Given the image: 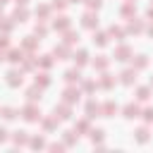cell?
Listing matches in <instances>:
<instances>
[{
    "label": "cell",
    "mask_w": 153,
    "mask_h": 153,
    "mask_svg": "<svg viewBox=\"0 0 153 153\" xmlns=\"http://www.w3.org/2000/svg\"><path fill=\"white\" fill-rule=\"evenodd\" d=\"M81 24H84L86 29H93V26H98V17H96L93 12H86V14L81 17Z\"/></svg>",
    "instance_id": "7a4b0ae2"
},
{
    "label": "cell",
    "mask_w": 153,
    "mask_h": 153,
    "mask_svg": "<svg viewBox=\"0 0 153 153\" xmlns=\"http://www.w3.org/2000/svg\"><path fill=\"white\" fill-rule=\"evenodd\" d=\"M143 117H146V122H151L153 120V108H146L143 110Z\"/></svg>",
    "instance_id": "4dcf8cb0"
},
{
    "label": "cell",
    "mask_w": 153,
    "mask_h": 153,
    "mask_svg": "<svg viewBox=\"0 0 153 153\" xmlns=\"http://www.w3.org/2000/svg\"><path fill=\"white\" fill-rule=\"evenodd\" d=\"M55 112H60V117H62V120H67V117H69V108H67V105H60V108H55Z\"/></svg>",
    "instance_id": "d6986e66"
},
{
    "label": "cell",
    "mask_w": 153,
    "mask_h": 153,
    "mask_svg": "<svg viewBox=\"0 0 153 153\" xmlns=\"http://www.w3.org/2000/svg\"><path fill=\"white\" fill-rule=\"evenodd\" d=\"M65 5H67V2H65V0H55V2H53V7H57V10H62V7H65Z\"/></svg>",
    "instance_id": "d590c367"
},
{
    "label": "cell",
    "mask_w": 153,
    "mask_h": 153,
    "mask_svg": "<svg viewBox=\"0 0 153 153\" xmlns=\"http://www.w3.org/2000/svg\"><path fill=\"white\" fill-rule=\"evenodd\" d=\"M148 93H151L148 88H139V91H136V98H139V100H146V98H148Z\"/></svg>",
    "instance_id": "cb8c5ba5"
},
{
    "label": "cell",
    "mask_w": 153,
    "mask_h": 153,
    "mask_svg": "<svg viewBox=\"0 0 153 153\" xmlns=\"http://www.w3.org/2000/svg\"><path fill=\"white\" fill-rule=\"evenodd\" d=\"M10 60H12V62H22V60H24V53H22V50H12V53H10Z\"/></svg>",
    "instance_id": "5bb4252c"
},
{
    "label": "cell",
    "mask_w": 153,
    "mask_h": 153,
    "mask_svg": "<svg viewBox=\"0 0 153 153\" xmlns=\"http://www.w3.org/2000/svg\"><path fill=\"white\" fill-rule=\"evenodd\" d=\"M33 45H36L33 36H26V41H24V48H33Z\"/></svg>",
    "instance_id": "f1b7e54d"
},
{
    "label": "cell",
    "mask_w": 153,
    "mask_h": 153,
    "mask_svg": "<svg viewBox=\"0 0 153 153\" xmlns=\"http://www.w3.org/2000/svg\"><path fill=\"white\" fill-rule=\"evenodd\" d=\"M110 36H124V31L120 26H110Z\"/></svg>",
    "instance_id": "4316f807"
},
{
    "label": "cell",
    "mask_w": 153,
    "mask_h": 153,
    "mask_svg": "<svg viewBox=\"0 0 153 153\" xmlns=\"http://www.w3.org/2000/svg\"><path fill=\"white\" fill-rule=\"evenodd\" d=\"M79 41V33H67V38H65V45H72V43H76Z\"/></svg>",
    "instance_id": "603a6c76"
},
{
    "label": "cell",
    "mask_w": 153,
    "mask_h": 153,
    "mask_svg": "<svg viewBox=\"0 0 153 153\" xmlns=\"http://www.w3.org/2000/svg\"><path fill=\"white\" fill-rule=\"evenodd\" d=\"M14 22H26V10H17L14 12Z\"/></svg>",
    "instance_id": "7402d4cb"
},
{
    "label": "cell",
    "mask_w": 153,
    "mask_h": 153,
    "mask_svg": "<svg viewBox=\"0 0 153 153\" xmlns=\"http://www.w3.org/2000/svg\"><path fill=\"white\" fill-rule=\"evenodd\" d=\"M93 67H98V69H105V67H108V57H105V55H98V60L93 62Z\"/></svg>",
    "instance_id": "7c38bea8"
},
{
    "label": "cell",
    "mask_w": 153,
    "mask_h": 153,
    "mask_svg": "<svg viewBox=\"0 0 153 153\" xmlns=\"http://www.w3.org/2000/svg\"><path fill=\"white\" fill-rule=\"evenodd\" d=\"M31 146H36V148H41V146H43V139H33V141H31Z\"/></svg>",
    "instance_id": "8d00e7d4"
},
{
    "label": "cell",
    "mask_w": 153,
    "mask_h": 153,
    "mask_svg": "<svg viewBox=\"0 0 153 153\" xmlns=\"http://www.w3.org/2000/svg\"><path fill=\"white\" fill-rule=\"evenodd\" d=\"M136 139H139L141 143H146V141H148V129H139V131H136Z\"/></svg>",
    "instance_id": "ffe728a7"
},
{
    "label": "cell",
    "mask_w": 153,
    "mask_h": 153,
    "mask_svg": "<svg viewBox=\"0 0 153 153\" xmlns=\"http://www.w3.org/2000/svg\"><path fill=\"white\" fill-rule=\"evenodd\" d=\"M36 33H41V36H45V33H48V29H45V26H43V24H41V26H38V24H36Z\"/></svg>",
    "instance_id": "836d02e7"
},
{
    "label": "cell",
    "mask_w": 153,
    "mask_h": 153,
    "mask_svg": "<svg viewBox=\"0 0 153 153\" xmlns=\"http://www.w3.org/2000/svg\"><path fill=\"white\" fill-rule=\"evenodd\" d=\"M65 81H67V84L79 81V69H69V72H65Z\"/></svg>",
    "instance_id": "ba28073f"
},
{
    "label": "cell",
    "mask_w": 153,
    "mask_h": 153,
    "mask_svg": "<svg viewBox=\"0 0 153 153\" xmlns=\"http://www.w3.org/2000/svg\"><path fill=\"white\" fill-rule=\"evenodd\" d=\"M124 117H127V120H134V117H139V105H136V103H129V105H124Z\"/></svg>",
    "instance_id": "3957f363"
},
{
    "label": "cell",
    "mask_w": 153,
    "mask_h": 153,
    "mask_svg": "<svg viewBox=\"0 0 153 153\" xmlns=\"http://www.w3.org/2000/svg\"><path fill=\"white\" fill-rule=\"evenodd\" d=\"M36 12H41V17H48V5H41Z\"/></svg>",
    "instance_id": "d6a6232c"
},
{
    "label": "cell",
    "mask_w": 153,
    "mask_h": 153,
    "mask_svg": "<svg viewBox=\"0 0 153 153\" xmlns=\"http://www.w3.org/2000/svg\"><path fill=\"white\" fill-rule=\"evenodd\" d=\"M93 43L105 45V43H108V36H105V33H93Z\"/></svg>",
    "instance_id": "4fadbf2b"
},
{
    "label": "cell",
    "mask_w": 153,
    "mask_h": 153,
    "mask_svg": "<svg viewBox=\"0 0 153 153\" xmlns=\"http://www.w3.org/2000/svg\"><path fill=\"white\" fill-rule=\"evenodd\" d=\"M67 26H69V17H60V19H55V29L62 31V29H67Z\"/></svg>",
    "instance_id": "8fae6325"
},
{
    "label": "cell",
    "mask_w": 153,
    "mask_h": 153,
    "mask_svg": "<svg viewBox=\"0 0 153 153\" xmlns=\"http://www.w3.org/2000/svg\"><path fill=\"white\" fill-rule=\"evenodd\" d=\"M141 29H143V26H141V24H139V22H136V24H134V22H131V24H129V31H134V33H139V31H141Z\"/></svg>",
    "instance_id": "83f0119b"
},
{
    "label": "cell",
    "mask_w": 153,
    "mask_h": 153,
    "mask_svg": "<svg viewBox=\"0 0 153 153\" xmlns=\"http://www.w3.org/2000/svg\"><path fill=\"white\" fill-rule=\"evenodd\" d=\"M91 139H93V143H96V141H100V139H103V131H100V129H96V131H93V136H91Z\"/></svg>",
    "instance_id": "1f68e13d"
},
{
    "label": "cell",
    "mask_w": 153,
    "mask_h": 153,
    "mask_svg": "<svg viewBox=\"0 0 153 153\" xmlns=\"http://www.w3.org/2000/svg\"><path fill=\"white\" fill-rule=\"evenodd\" d=\"M17 2H22V5H24V2H26V0H17Z\"/></svg>",
    "instance_id": "b9f144b4"
},
{
    "label": "cell",
    "mask_w": 153,
    "mask_h": 153,
    "mask_svg": "<svg viewBox=\"0 0 153 153\" xmlns=\"http://www.w3.org/2000/svg\"><path fill=\"white\" fill-rule=\"evenodd\" d=\"M26 96H29V100L33 103L36 98H41V88H29V93H26Z\"/></svg>",
    "instance_id": "e0dca14e"
},
{
    "label": "cell",
    "mask_w": 153,
    "mask_h": 153,
    "mask_svg": "<svg viewBox=\"0 0 153 153\" xmlns=\"http://www.w3.org/2000/svg\"><path fill=\"white\" fill-rule=\"evenodd\" d=\"M134 81H136V69L122 72V84H134Z\"/></svg>",
    "instance_id": "5b68a950"
},
{
    "label": "cell",
    "mask_w": 153,
    "mask_h": 153,
    "mask_svg": "<svg viewBox=\"0 0 153 153\" xmlns=\"http://www.w3.org/2000/svg\"><path fill=\"white\" fill-rule=\"evenodd\" d=\"M2 2H7V0H0V5H2Z\"/></svg>",
    "instance_id": "7bdbcfd3"
},
{
    "label": "cell",
    "mask_w": 153,
    "mask_h": 153,
    "mask_svg": "<svg viewBox=\"0 0 153 153\" xmlns=\"http://www.w3.org/2000/svg\"><path fill=\"white\" fill-rule=\"evenodd\" d=\"M86 5H88L91 10H98V7L103 5V0H86Z\"/></svg>",
    "instance_id": "484cf974"
},
{
    "label": "cell",
    "mask_w": 153,
    "mask_h": 153,
    "mask_svg": "<svg viewBox=\"0 0 153 153\" xmlns=\"http://www.w3.org/2000/svg\"><path fill=\"white\" fill-rule=\"evenodd\" d=\"M24 117H26L29 122H36V120L41 117V110H38L36 105H26V108H24Z\"/></svg>",
    "instance_id": "6da1fadb"
},
{
    "label": "cell",
    "mask_w": 153,
    "mask_h": 153,
    "mask_svg": "<svg viewBox=\"0 0 153 153\" xmlns=\"http://www.w3.org/2000/svg\"><path fill=\"white\" fill-rule=\"evenodd\" d=\"M5 139H7V131H5V129H0V143H2Z\"/></svg>",
    "instance_id": "f35d334b"
},
{
    "label": "cell",
    "mask_w": 153,
    "mask_h": 153,
    "mask_svg": "<svg viewBox=\"0 0 153 153\" xmlns=\"http://www.w3.org/2000/svg\"><path fill=\"white\" fill-rule=\"evenodd\" d=\"M146 65H148V57H146V55H139V57H136V65H134V67H136V69H143Z\"/></svg>",
    "instance_id": "9a60e30c"
},
{
    "label": "cell",
    "mask_w": 153,
    "mask_h": 153,
    "mask_svg": "<svg viewBox=\"0 0 153 153\" xmlns=\"http://www.w3.org/2000/svg\"><path fill=\"white\" fill-rule=\"evenodd\" d=\"M74 62H76V65H86V62H88V53H86V50H79V53L74 55Z\"/></svg>",
    "instance_id": "30bf717a"
},
{
    "label": "cell",
    "mask_w": 153,
    "mask_h": 153,
    "mask_svg": "<svg viewBox=\"0 0 153 153\" xmlns=\"http://www.w3.org/2000/svg\"><path fill=\"white\" fill-rule=\"evenodd\" d=\"M7 84L10 86H22V74L19 72H10L7 74Z\"/></svg>",
    "instance_id": "8992f818"
},
{
    "label": "cell",
    "mask_w": 153,
    "mask_h": 153,
    "mask_svg": "<svg viewBox=\"0 0 153 153\" xmlns=\"http://www.w3.org/2000/svg\"><path fill=\"white\" fill-rule=\"evenodd\" d=\"M98 110H100V108H98V103H93V100L86 105V112H88V117H93V112H98Z\"/></svg>",
    "instance_id": "ac0fdd59"
},
{
    "label": "cell",
    "mask_w": 153,
    "mask_h": 153,
    "mask_svg": "<svg viewBox=\"0 0 153 153\" xmlns=\"http://www.w3.org/2000/svg\"><path fill=\"white\" fill-rule=\"evenodd\" d=\"M7 45H10V41H7L5 36H0V48H7Z\"/></svg>",
    "instance_id": "74e56055"
},
{
    "label": "cell",
    "mask_w": 153,
    "mask_h": 153,
    "mask_svg": "<svg viewBox=\"0 0 153 153\" xmlns=\"http://www.w3.org/2000/svg\"><path fill=\"white\" fill-rule=\"evenodd\" d=\"M103 76H105V79H103L100 84H103L105 88H110V86H112V79H110V74H103Z\"/></svg>",
    "instance_id": "f546056e"
},
{
    "label": "cell",
    "mask_w": 153,
    "mask_h": 153,
    "mask_svg": "<svg viewBox=\"0 0 153 153\" xmlns=\"http://www.w3.org/2000/svg\"><path fill=\"white\" fill-rule=\"evenodd\" d=\"M69 2H81V0H69Z\"/></svg>",
    "instance_id": "60d3db41"
},
{
    "label": "cell",
    "mask_w": 153,
    "mask_h": 153,
    "mask_svg": "<svg viewBox=\"0 0 153 153\" xmlns=\"http://www.w3.org/2000/svg\"><path fill=\"white\" fill-rule=\"evenodd\" d=\"M100 112H103V115H105V117H110V115H112V112H117V105H115V103H112V100H108V103H105V105H103V110H100Z\"/></svg>",
    "instance_id": "9c48e42d"
},
{
    "label": "cell",
    "mask_w": 153,
    "mask_h": 153,
    "mask_svg": "<svg viewBox=\"0 0 153 153\" xmlns=\"http://www.w3.org/2000/svg\"><path fill=\"white\" fill-rule=\"evenodd\" d=\"M2 117H5V120H12V117H14V108H5V110H2Z\"/></svg>",
    "instance_id": "d4e9b609"
},
{
    "label": "cell",
    "mask_w": 153,
    "mask_h": 153,
    "mask_svg": "<svg viewBox=\"0 0 153 153\" xmlns=\"http://www.w3.org/2000/svg\"><path fill=\"white\" fill-rule=\"evenodd\" d=\"M74 100H79V91L76 88H67L65 91V103H74Z\"/></svg>",
    "instance_id": "52a82bcc"
},
{
    "label": "cell",
    "mask_w": 153,
    "mask_h": 153,
    "mask_svg": "<svg viewBox=\"0 0 153 153\" xmlns=\"http://www.w3.org/2000/svg\"><path fill=\"white\" fill-rule=\"evenodd\" d=\"M38 84H41V86H48V84H50L48 74H38V76H36V86H38Z\"/></svg>",
    "instance_id": "2e32d148"
},
{
    "label": "cell",
    "mask_w": 153,
    "mask_h": 153,
    "mask_svg": "<svg viewBox=\"0 0 153 153\" xmlns=\"http://www.w3.org/2000/svg\"><path fill=\"white\" fill-rule=\"evenodd\" d=\"M41 65H43V67H45V69H48V67H50V65H53V60H50V57H48V55H45V57H43V62H41Z\"/></svg>",
    "instance_id": "e575fe53"
},
{
    "label": "cell",
    "mask_w": 153,
    "mask_h": 153,
    "mask_svg": "<svg viewBox=\"0 0 153 153\" xmlns=\"http://www.w3.org/2000/svg\"><path fill=\"white\" fill-rule=\"evenodd\" d=\"M2 60H5V55H2V53H0V62H2Z\"/></svg>",
    "instance_id": "ab89813d"
},
{
    "label": "cell",
    "mask_w": 153,
    "mask_h": 153,
    "mask_svg": "<svg viewBox=\"0 0 153 153\" xmlns=\"http://www.w3.org/2000/svg\"><path fill=\"white\" fill-rule=\"evenodd\" d=\"M151 84H153V79H151Z\"/></svg>",
    "instance_id": "ee69618b"
},
{
    "label": "cell",
    "mask_w": 153,
    "mask_h": 153,
    "mask_svg": "<svg viewBox=\"0 0 153 153\" xmlns=\"http://www.w3.org/2000/svg\"><path fill=\"white\" fill-rule=\"evenodd\" d=\"M129 55H131V50H129L127 45H120V48H117V53H115V60L124 62V60H129Z\"/></svg>",
    "instance_id": "277c9868"
},
{
    "label": "cell",
    "mask_w": 153,
    "mask_h": 153,
    "mask_svg": "<svg viewBox=\"0 0 153 153\" xmlns=\"http://www.w3.org/2000/svg\"><path fill=\"white\" fill-rule=\"evenodd\" d=\"M14 143H26V131H14Z\"/></svg>",
    "instance_id": "44dd1931"
},
{
    "label": "cell",
    "mask_w": 153,
    "mask_h": 153,
    "mask_svg": "<svg viewBox=\"0 0 153 153\" xmlns=\"http://www.w3.org/2000/svg\"><path fill=\"white\" fill-rule=\"evenodd\" d=\"M0 12H2V10H0Z\"/></svg>",
    "instance_id": "f6af8a7d"
}]
</instances>
